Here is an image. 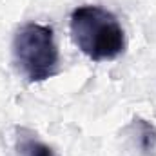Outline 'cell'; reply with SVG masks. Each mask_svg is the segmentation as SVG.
Masks as SVG:
<instances>
[{"label": "cell", "instance_id": "cell-1", "mask_svg": "<svg viewBox=\"0 0 156 156\" xmlns=\"http://www.w3.org/2000/svg\"><path fill=\"white\" fill-rule=\"evenodd\" d=\"M71 38L93 62L116 60L125 51V33L118 18L100 5H80L69 18Z\"/></svg>", "mask_w": 156, "mask_h": 156}, {"label": "cell", "instance_id": "cell-2", "mask_svg": "<svg viewBox=\"0 0 156 156\" xmlns=\"http://www.w3.org/2000/svg\"><path fill=\"white\" fill-rule=\"evenodd\" d=\"M13 60L29 83L45 82L60 73V51L49 26L27 22L13 37Z\"/></svg>", "mask_w": 156, "mask_h": 156}, {"label": "cell", "instance_id": "cell-3", "mask_svg": "<svg viewBox=\"0 0 156 156\" xmlns=\"http://www.w3.org/2000/svg\"><path fill=\"white\" fill-rule=\"evenodd\" d=\"M13 156H56V153L45 142H42L33 131L18 127L15 136Z\"/></svg>", "mask_w": 156, "mask_h": 156}, {"label": "cell", "instance_id": "cell-4", "mask_svg": "<svg viewBox=\"0 0 156 156\" xmlns=\"http://www.w3.org/2000/svg\"><path fill=\"white\" fill-rule=\"evenodd\" d=\"M140 145L144 153H151L156 145V129L149 122L140 120Z\"/></svg>", "mask_w": 156, "mask_h": 156}]
</instances>
